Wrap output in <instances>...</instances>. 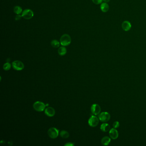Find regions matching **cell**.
<instances>
[{
    "instance_id": "6da1fadb",
    "label": "cell",
    "mask_w": 146,
    "mask_h": 146,
    "mask_svg": "<svg viewBox=\"0 0 146 146\" xmlns=\"http://www.w3.org/2000/svg\"><path fill=\"white\" fill-rule=\"evenodd\" d=\"M71 43V38L67 34L63 35L60 38V43L62 46H67L69 45Z\"/></svg>"
},
{
    "instance_id": "7a4b0ae2",
    "label": "cell",
    "mask_w": 146,
    "mask_h": 146,
    "mask_svg": "<svg viewBox=\"0 0 146 146\" xmlns=\"http://www.w3.org/2000/svg\"><path fill=\"white\" fill-rule=\"evenodd\" d=\"M33 108L36 111L41 112L45 110V104L40 101H37L33 105Z\"/></svg>"
},
{
    "instance_id": "3957f363",
    "label": "cell",
    "mask_w": 146,
    "mask_h": 146,
    "mask_svg": "<svg viewBox=\"0 0 146 146\" xmlns=\"http://www.w3.org/2000/svg\"><path fill=\"white\" fill-rule=\"evenodd\" d=\"M111 115L108 112H103L99 114V119L103 122H107L110 120Z\"/></svg>"
},
{
    "instance_id": "277c9868",
    "label": "cell",
    "mask_w": 146,
    "mask_h": 146,
    "mask_svg": "<svg viewBox=\"0 0 146 146\" xmlns=\"http://www.w3.org/2000/svg\"><path fill=\"white\" fill-rule=\"evenodd\" d=\"M48 134L51 138L53 139L56 138L59 135V130H58L56 128L52 127L49 129L48 131Z\"/></svg>"
},
{
    "instance_id": "5b68a950",
    "label": "cell",
    "mask_w": 146,
    "mask_h": 146,
    "mask_svg": "<svg viewBox=\"0 0 146 146\" xmlns=\"http://www.w3.org/2000/svg\"><path fill=\"white\" fill-rule=\"evenodd\" d=\"M13 68L16 70H22L24 68L23 63L19 60H15L12 63Z\"/></svg>"
},
{
    "instance_id": "8992f818",
    "label": "cell",
    "mask_w": 146,
    "mask_h": 146,
    "mask_svg": "<svg viewBox=\"0 0 146 146\" xmlns=\"http://www.w3.org/2000/svg\"><path fill=\"white\" fill-rule=\"evenodd\" d=\"M22 17L26 19H30L33 18L34 14L32 10L30 9H25L22 13Z\"/></svg>"
},
{
    "instance_id": "52a82bcc",
    "label": "cell",
    "mask_w": 146,
    "mask_h": 146,
    "mask_svg": "<svg viewBox=\"0 0 146 146\" xmlns=\"http://www.w3.org/2000/svg\"><path fill=\"white\" fill-rule=\"evenodd\" d=\"M88 124L90 126L95 127L99 124V119L95 116H92L88 120Z\"/></svg>"
},
{
    "instance_id": "ba28073f",
    "label": "cell",
    "mask_w": 146,
    "mask_h": 146,
    "mask_svg": "<svg viewBox=\"0 0 146 146\" xmlns=\"http://www.w3.org/2000/svg\"><path fill=\"white\" fill-rule=\"evenodd\" d=\"M101 108L99 105L97 104H94L91 107V111L93 114L95 115H99L101 112Z\"/></svg>"
},
{
    "instance_id": "9c48e42d",
    "label": "cell",
    "mask_w": 146,
    "mask_h": 146,
    "mask_svg": "<svg viewBox=\"0 0 146 146\" xmlns=\"http://www.w3.org/2000/svg\"><path fill=\"white\" fill-rule=\"evenodd\" d=\"M109 136L113 140L117 139L119 136V133L117 130L115 128H113L110 129L109 132Z\"/></svg>"
},
{
    "instance_id": "30bf717a",
    "label": "cell",
    "mask_w": 146,
    "mask_h": 146,
    "mask_svg": "<svg viewBox=\"0 0 146 146\" xmlns=\"http://www.w3.org/2000/svg\"><path fill=\"white\" fill-rule=\"evenodd\" d=\"M132 25L130 22L128 21H125L122 24V28L125 31H129Z\"/></svg>"
},
{
    "instance_id": "8fae6325",
    "label": "cell",
    "mask_w": 146,
    "mask_h": 146,
    "mask_svg": "<svg viewBox=\"0 0 146 146\" xmlns=\"http://www.w3.org/2000/svg\"><path fill=\"white\" fill-rule=\"evenodd\" d=\"M45 113L47 116L52 117L55 114V111L52 107H48L45 109Z\"/></svg>"
},
{
    "instance_id": "7c38bea8",
    "label": "cell",
    "mask_w": 146,
    "mask_h": 146,
    "mask_svg": "<svg viewBox=\"0 0 146 146\" xmlns=\"http://www.w3.org/2000/svg\"><path fill=\"white\" fill-rule=\"evenodd\" d=\"M100 129L103 132H106L110 131L111 129V127L108 123H104L101 125L100 126Z\"/></svg>"
},
{
    "instance_id": "4fadbf2b",
    "label": "cell",
    "mask_w": 146,
    "mask_h": 146,
    "mask_svg": "<svg viewBox=\"0 0 146 146\" xmlns=\"http://www.w3.org/2000/svg\"><path fill=\"white\" fill-rule=\"evenodd\" d=\"M111 141V139L108 136H105V137H103L102 139L101 143L103 145L107 146L110 144Z\"/></svg>"
},
{
    "instance_id": "5bb4252c",
    "label": "cell",
    "mask_w": 146,
    "mask_h": 146,
    "mask_svg": "<svg viewBox=\"0 0 146 146\" xmlns=\"http://www.w3.org/2000/svg\"><path fill=\"white\" fill-rule=\"evenodd\" d=\"M100 9L103 12L106 13L109 10V7L108 4L104 2L101 4V6H100Z\"/></svg>"
},
{
    "instance_id": "9a60e30c",
    "label": "cell",
    "mask_w": 146,
    "mask_h": 146,
    "mask_svg": "<svg viewBox=\"0 0 146 146\" xmlns=\"http://www.w3.org/2000/svg\"><path fill=\"white\" fill-rule=\"evenodd\" d=\"M67 52V49L65 48V46H62L60 47L58 50V53L60 56H63L66 54Z\"/></svg>"
},
{
    "instance_id": "2e32d148",
    "label": "cell",
    "mask_w": 146,
    "mask_h": 146,
    "mask_svg": "<svg viewBox=\"0 0 146 146\" xmlns=\"http://www.w3.org/2000/svg\"><path fill=\"white\" fill-rule=\"evenodd\" d=\"M60 44V43L59 42L56 40H53L51 43V45L55 48H58L59 47Z\"/></svg>"
},
{
    "instance_id": "e0dca14e",
    "label": "cell",
    "mask_w": 146,
    "mask_h": 146,
    "mask_svg": "<svg viewBox=\"0 0 146 146\" xmlns=\"http://www.w3.org/2000/svg\"><path fill=\"white\" fill-rule=\"evenodd\" d=\"M14 12L17 15L20 14L22 13V9L20 6H16L14 8Z\"/></svg>"
},
{
    "instance_id": "ac0fdd59",
    "label": "cell",
    "mask_w": 146,
    "mask_h": 146,
    "mask_svg": "<svg viewBox=\"0 0 146 146\" xmlns=\"http://www.w3.org/2000/svg\"><path fill=\"white\" fill-rule=\"evenodd\" d=\"M60 135L63 138H67L69 137V135L68 132L65 130H63L60 132Z\"/></svg>"
},
{
    "instance_id": "d6986e66",
    "label": "cell",
    "mask_w": 146,
    "mask_h": 146,
    "mask_svg": "<svg viewBox=\"0 0 146 146\" xmlns=\"http://www.w3.org/2000/svg\"><path fill=\"white\" fill-rule=\"evenodd\" d=\"M10 68H11V64L9 63H5L3 66V69L5 70H9Z\"/></svg>"
},
{
    "instance_id": "ffe728a7",
    "label": "cell",
    "mask_w": 146,
    "mask_h": 146,
    "mask_svg": "<svg viewBox=\"0 0 146 146\" xmlns=\"http://www.w3.org/2000/svg\"><path fill=\"white\" fill-rule=\"evenodd\" d=\"M113 126L114 128L117 129L120 126V123L118 121H115L113 124Z\"/></svg>"
},
{
    "instance_id": "44dd1931",
    "label": "cell",
    "mask_w": 146,
    "mask_h": 146,
    "mask_svg": "<svg viewBox=\"0 0 146 146\" xmlns=\"http://www.w3.org/2000/svg\"><path fill=\"white\" fill-rule=\"evenodd\" d=\"M94 4H99L103 2V0H92Z\"/></svg>"
},
{
    "instance_id": "7402d4cb",
    "label": "cell",
    "mask_w": 146,
    "mask_h": 146,
    "mask_svg": "<svg viewBox=\"0 0 146 146\" xmlns=\"http://www.w3.org/2000/svg\"><path fill=\"white\" fill-rule=\"evenodd\" d=\"M22 17V15H20V14L17 15L15 17V19L16 21L20 20L21 19Z\"/></svg>"
},
{
    "instance_id": "603a6c76",
    "label": "cell",
    "mask_w": 146,
    "mask_h": 146,
    "mask_svg": "<svg viewBox=\"0 0 146 146\" xmlns=\"http://www.w3.org/2000/svg\"><path fill=\"white\" fill-rule=\"evenodd\" d=\"M74 145V144H73V143L71 142L67 143L66 144L64 145V146H73Z\"/></svg>"
},
{
    "instance_id": "cb8c5ba5",
    "label": "cell",
    "mask_w": 146,
    "mask_h": 146,
    "mask_svg": "<svg viewBox=\"0 0 146 146\" xmlns=\"http://www.w3.org/2000/svg\"><path fill=\"white\" fill-rule=\"evenodd\" d=\"M110 1V0H103V2H104V3H106L109 2Z\"/></svg>"
}]
</instances>
